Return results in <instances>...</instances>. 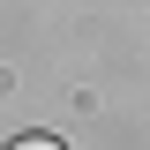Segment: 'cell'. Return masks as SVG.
I'll return each mask as SVG.
<instances>
[{"mask_svg":"<svg viewBox=\"0 0 150 150\" xmlns=\"http://www.w3.org/2000/svg\"><path fill=\"white\" fill-rule=\"evenodd\" d=\"M15 150H60V143H53V135H23Z\"/></svg>","mask_w":150,"mask_h":150,"instance_id":"obj_1","label":"cell"}]
</instances>
